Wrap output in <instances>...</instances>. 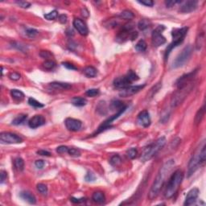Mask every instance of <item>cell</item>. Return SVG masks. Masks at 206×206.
Segmentation results:
<instances>
[{"mask_svg": "<svg viewBox=\"0 0 206 206\" xmlns=\"http://www.w3.org/2000/svg\"><path fill=\"white\" fill-rule=\"evenodd\" d=\"M11 44H12V47L17 48L18 50H20V51H22V52H26L27 51L26 47H25L24 45H22L21 44H19V43L13 42V43H11Z\"/></svg>", "mask_w": 206, "mask_h": 206, "instance_id": "obj_46", "label": "cell"}, {"mask_svg": "<svg viewBox=\"0 0 206 206\" xmlns=\"http://www.w3.org/2000/svg\"><path fill=\"white\" fill-rule=\"evenodd\" d=\"M92 200L97 204H102L106 200V196L102 192L98 191V192L93 193L92 196Z\"/></svg>", "mask_w": 206, "mask_h": 206, "instance_id": "obj_22", "label": "cell"}, {"mask_svg": "<svg viewBox=\"0 0 206 206\" xmlns=\"http://www.w3.org/2000/svg\"><path fill=\"white\" fill-rule=\"evenodd\" d=\"M127 106H125L124 103L122 102L121 101L119 100H114L111 102V107L114 110H117V111L120 110L121 109L124 108Z\"/></svg>", "mask_w": 206, "mask_h": 206, "instance_id": "obj_31", "label": "cell"}, {"mask_svg": "<svg viewBox=\"0 0 206 206\" xmlns=\"http://www.w3.org/2000/svg\"><path fill=\"white\" fill-rule=\"evenodd\" d=\"M20 197H21L23 200H24L27 202H28L29 204H32L34 205L36 202V196H35L32 193H30L28 191H23L20 193Z\"/></svg>", "mask_w": 206, "mask_h": 206, "instance_id": "obj_20", "label": "cell"}, {"mask_svg": "<svg viewBox=\"0 0 206 206\" xmlns=\"http://www.w3.org/2000/svg\"><path fill=\"white\" fill-rule=\"evenodd\" d=\"M16 3L22 8H28L31 7V3L28 2H25V1H17Z\"/></svg>", "mask_w": 206, "mask_h": 206, "instance_id": "obj_48", "label": "cell"}, {"mask_svg": "<svg viewBox=\"0 0 206 206\" xmlns=\"http://www.w3.org/2000/svg\"><path fill=\"white\" fill-rule=\"evenodd\" d=\"M165 30V27L164 25H159L152 32L151 35V42L154 47L158 48L159 46L164 44L166 43V39L163 36V32Z\"/></svg>", "mask_w": 206, "mask_h": 206, "instance_id": "obj_8", "label": "cell"}, {"mask_svg": "<svg viewBox=\"0 0 206 206\" xmlns=\"http://www.w3.org/2000/svg\"><path fill=\"white\" fill-rule=\"evenodd\" d=\"M180 3H181V1H170V0H168V1H166V2H165V4H166L167 7H172L175 4Z\"/></svg>", "mask_w": 206, "mask_h": 206, "instance_id": "obj_54", "label": "cell"}, {"mask_svg": "<svg viewBox=\"0 0 206 206\" xmlns=\"http://www.w3.org/2000/svg\"><path fill=\"white\" fill-rule=\"evenodd\" d=\"M65 127L69 130L71 131H77L82 128V122L78 119H73V118H68L64 121Z\"/></svg>", "mask_w": 206, "mask_h": 206, "instance_id": "obj_14", "label": "cell"}, {"mask_svg": "<svg viewBox=\"0 0 206 206\" xmlns=\"http://www.w3.org/2000/svg\"><path fill=\"white\" fill-rule=\"evenodd\" d=\"M140 4H143L147 7H152L154 5V2L151 0H144V1H139Z\"/></svg>", "mask_w": 206, "mask_h": 206, "instance_id": "obj_52", "label": "cell"}, {"mask_svg": "<svg viewBox=\"0 0 206 206\" xmlns=\"http://www.w3.org/2000/svg\"><path fill=\"white\" fill-rule=\"evenodd\" d=\"M62 64H63L64 67H65L66 69H70V70H77V67L74 66L73 64L69 63V62H63V63H62Z\"/></svg>", "mask_w": 206, "mask_h": 206, "instance_id": "obj_50", "label": "cell"}, {"mask_svg": "<svg viewBox=\"0 0 206 206\" xmlns=\"http://www.w3.org/2000/svg\"><path fill=\"white\" fill-rule=\"evenodd\" d=\"M193 85H194V83L193 82L188 85H185L184 87L179 88L177 90L176 92L173 94L172 100H171V105H172V107H176V106H180L186 98V97L188 96V93L191 92Z\"/></svg>", "mask_w": 206, "mask_h": 206, "instance_id": "obj_6", "label": "cell"}, {"mask_svg": "<svg viewBox=\"0 0 206 206\" xmlns=\"http://www.w3.org/2000/svg\"><path fill=\"white\" fill-rule=\"evenodd\" d=\"M196 74V70L191 72L189 73L185 74V75H183L182 77H180L179 79L177 80L176 82V86L177 87V89L184 87L185 85H188V84H189L191 82H193Z\"/></svg>", "mask_w": 206, "mask_h": 206, "instance_id": "obj_11", "label": "cell"}, {"mask_svg": "<svg viewBox=\"0 0 206 206\" xmlns=\"http://www.w3.org/2000/svg\"><path fill=\"white\" fill-rule=\"evenodd\" d=\"M145 87V85H134V86H131L130 85L129 87L126 88V89H123L119 93V96L120 97H122V98H127V97H130V96H132L135 93H137L142 90L143 88Z\"/></svg>", "mask_w": 206, "mask_h": 206, "instance_id": "obj_12", "label": "cell"}, {"mask_svg": "<svg viewBox=\"0 0 206 206\" xmlns=\"http://www.w3.org/2000/svg\"><path fill=\"white\" fill-rule=\"evenodd\" d=\"M135 49L139 52V53H143L147 49V43L143 40H140L139 42L135 45Z\"/></svg>", "mask_w": 206, "mask_h": 206, "instance_id": "obj_30", "label": "cell"}, {"mask_svg": "<svg viewBox=\"0 0 206 206\" xmlns=\"http://www.w3.org/2000/svg\"><path fill=\"white\" fill-rule=\"evenodd\" d=\"M175 165V161L173 159H170L165 162L163 166L160 167L159 171L158 174L156 176V180L154 181L153 185H151V188L150 189V192L148 193V198L149 200H154L156 199L158 195L159 194V192L163 188L164 183L166 181V179L168 176V175L171 172L172 169Z\"/></svg>", "mask_w": 206, "mask_h": 206, "instance_id": "obj_1", "label": "cell"}, {"mask_svg": "<svg viewBox=\"0 0 206 206\" xmlns=\"http://www.w3.org/2000/svg\"><path fill=\"white\" fill-rule=\"evenodd\" d=\"M50 86L53 89L56 90H66L71 88V85H69L68 83H64V82H52L50 83Z\"/></svg>", "mask_w": 206, "mask_h": 206, "instance_id": "obj_21", "label": "cell"}, {"mask_svg": "<svg viewBox=\"0 0 206 206\" xmlns=\"http://www.w3.org/2000/svg\"><path fill=\"white\" fill-rule=\"evenodd\" d=\"M40 55L43 58H50L51 56H53V54L51 53H49L48 51H41Z\"/></svg>", "mask_w": 206, "mask_h": 206, "instance_id": "obj_51", "label": "cell"}, {"mask_svg": "<svg viewBox=\"0 0 206 206\" xmlns=\"http://www.w3.org/2000/svg\"><path fill=\"white\" fill-rule=\"evenodd\" d=\"M85 179L87 182H93V181H94L96 180V176L93 172H88L86 176H85Z\"/></svg>", "mask_w": 206, "mask_h": 206, "instance_id": "obj_45", "label": "cell"}, {"mask_svg": "<svg viewBox=\"0 0 206 206\" xmlns=\"http://www.w3.org/2000/svg\"><path fill=\"white\" fill-rule=\"evenodd\" d=\"M192 53H193V47L191 45L186 46L183 49L182 52L177 56L176 58L173 61L172 64V69H177V68L184 66L186 62L190 59Z\"/></svg>", "mask_w": 206, "mask_h": 206, "instance_id": "obj_7", "label": "cell"}, {"mask_svg": "<svg viewBox=\"0 0 206 206\" xmlns=\"http://www.w3.org/2000/svg\"><path fill=\"white\" fill-rule=\"evenodd\" d=\"M183 178H184V173L180 169L176 170L172 174V176L168 180L167 188L165 189V193H164V196L166 198H172V196L176 193L180 185L182 183Z\"/></svg>", "mask_w": 206, "mask_h": 206, "instance_id": "obj_4", "label": "cell"}, {"mask_svg": "<svg viewBox=\"0 0 206 206\" xmlns=\"http://www.w3.org/2000/svg\"><path fill=\"white\" fill-rule=\"evenodd\" d=\"M120 17L123 19H126V20H130V19H134L135 15H134L132 11H130V10H124L123 11H122L121 14H120Z\"/></svg>", "mask_w": 206, "mask_h": 206, "instance_id": "obj_27", "label": "cell"}, {"mask_svg": "<svg viewBox=\"0 0 206 206\" xmlns=\"http://www.w3.org/2000/svg\"><path fill=\"white\" fill-rule=\"evenodd\" d=\"M72 103H73V105H74L75 106L81 107V106H84L87 104V100L84 98L76 97V98H73L72 99Z\"/></svg>", "mask_w": 206, "mask_h": 206, "instance_id": "obj_24", "label": "cell"}, {"mask_svg": "<svg viewBox=\"0 0 206 206\" xmlns=\"http://www.w3.org/2000/svg\"><path fill=\"white\" fill-rule=\"evenodd\" d=\"M36 188L38 192L41 193L42 195H46L48 193V187H47V185H44V184H38Z\"/></svg>", "mask_w": 206, "mask_h": 206, "instance_id": "obj_38", "label": "cell"}, {"mask_svg": "<svg viewBox=\"0 0 206 206\" xmlns=\"http://www.w3.org/2000/svg\"><path fill=\"white\" fill-rule=\"evenodd\" d=\"M82 15L85 18H87V17H89V16H90V13H89V11H88L86 8H82Z\"/></svg>", "mask_w": 206, "mask_h": 206, "instance_id": "obj_59", "label": "cell"}, {"mask_svg": "<svg viewBox=\"0 0 206 206\" xmlns=\"http://www.w3.org/2000/svg\"><path fill=\"white\" fill-rule=\"evenodd\" d=\"M137 153H138V151H137V150L135 149V148H130V149H129V150L127 151V156L129 159H135V157H136V156H137Z\"/></svg>", "mask_w": 206, "mask_h": 206, "instance_id": "obj_41", "label": "cell"}, {"mask_svg": "<svg viewBox=\"0 0 206 206\" xmlns=\"http://www.w3.org/2000/svg\"><path fill=\"white\" fill-rule=\"evenodd\" d=\"M131 83L132 82L128 79V77L127 76L117 77L116 79L114 81V87L117 88V89H121V90L129 87Z\"/></svg>", "mask_w": 206, "mask_h": 206, "instance_id": "obj_17", "label": "cell"}, {"mask_svg": "<svg viewBox=\"0 0 206 206\" xmlns=\"http://www.w3.org/2000/svg\"><path fill=\"white\" fill-rule=\"evenodd\" d=\"M73 24L76 30L79 32V34L82 36H87L89 33V29L83 20H82L81 19H74Z\"/></svg>", "mask_w": 206, "mask_h": 206, "instance_id": "obj_16", "label": "cell"}, {"mask_svg": "<svg viewBox=\"0 0 206 206\" xmlns=\"http://www.w3.org/2000/svg\"><path fill=\"white\" fill-rule=\"evenodd\" d=\"M69 148L66 146H60L56 148V152L59 154H64L68 153Z\"/></svg>", "mask_w": 206, "mask_h": 206, "instance_id": "obj_47", "label": "cell"}, {"mask_svg": "<svg viewBox=\"0 0 206 206\" xmlns=\"http://www.w3.org/2000/svg\"><path fill=\"white\" fill-rule=\"evenodd\" d=\"M37 154L42 156H51V153L49 151H45V150H40L37 151Z\"/></svg>", "mask_w": 206, "mask_h": 206, "instance_id": "obj_57", "label": "cell"}, {"mask_svg": "<svg viewBox=\"0 0 206 206\" xmlns=\"http://www.w3.org/2000/svg\"><path fill=\"white\" fill-rule=\"evenodd\" d=\"M43 65L45 69L47 70H52L55 68L56 63L53 61H51V60H48V61H45L43 64Z\"/></svg>", "mask_w": 206, "mask_h": 206, "instance_id": "obj_37", "label": "cell"}, {"mask_svg": "<svg viewBox=\"0 0 206 206\" xmlns=\"http://www.w3.org/2000/svg\"><path fill=\"white\" fill-rule=\"evenodd\" d=\"M99 90L98 89H90L88 90L86 92H85V94L89 97H91V98H93L95 96L98 95L99 94Z\"/></svg>", "mask_w": 206, "mask_h": 206, "instance_id": "obj_42", "label": "cell"}, {"mask_svg": "<svg viewBox=\"0 0 206 206\" xmlns=\"http://www.w3.org/2000/svg\"><path fill=\"white\" fill-rule=\"evenodd\" d=\"M0 176H1V184H3L7 180V172L2 170L0 172Z\"/></svg>", "mask_w": 206, "mask_h": 206, "instance_id": "obj_58", "label": "cell"}, {"mask_svg": "<svg viewBox=\"0 0 206 206\" xmlns=\"http://www.w3.org/2000/svg\"><path fill=\"white\" fill-rule=\"evenodd\" d=\"M204 40H205V35H204V32H201L199 33L198 37L196 39V49L199 50L201 49L202 45H203Z\"/></svg>", "mask_w": 206, "mask_h": 206, "instance_id": "obj_32", "label": "cell"}, {"mask_svg": "<svg viewBox=\"0 0 206 206\" xmlns=\"http://www.w3.org/2000/svg\"><path fill=\"white\" fill-rule=\"evenodd\" d=\"M14 165H15V167L18 171H23L24 168V159L22 158H16L15 160H14Z\"/></svg>", "mask_w": 206, "mask_h": 206, "instance_id": "obj_28", "label": "cell"}, {"mask_svg": "<svg viewBox=\"0 0 206 206\" xmlns=\"http://www.w3.org/2000/svg\"><path fill=\"white\" fill-rule=\"evenodd\" d=\"M96 110H97V111H98L99 114H106V112H107L106 102H103V101L100 102L98 103V106H97Z\"/></svg>", "mask_w": 206, "mask_h": 206, "instance_id": "obj_33", "label": "cell"}, {"mask_svg": "<svg viewBox=\"0 0 206 206\" xmlns=\"http://www.w3.org/2000/svg\"><path fill=\"white\" fill-rule=\"evenodd\" d=\"M138 121L139 122L140 125H142L143 127H148L151 125V118H150V114L148 111L143 110L140 112L138 115Z\"/></svg>", "mask_w": 206, "mask_h": 206, "instance_id": "obj_18", "label": "cell"}, {"mask_svg": "<svg viewBox=\"0 0 206 206\" xmlns=\"http://www.w3.org/2000/svg\"><path fill=\"white\" fill-rule=\"evenodd\" d=\"M27 115H26V114H19L12 120V124L15 125V126L24 124V122L27 121Z\"/></svg>", "mask_w": 206, "mask_h": 206, "instance_id": "obj_23", "label": "cell"}, {"mask_svg": "<svg viewBox=\"0 0 206 206\" xmlns=\"http://www.w3.org/2000/svg\"><path fill=\"white\" fill-rule=\"evenodd\" d=\"M121 158L119 157V156L118 155H115V156H112L110 159V164L112 165V166H117L119 165L120 163H121Z\"/></svg>", "mask_w": 206, "mask_h": 206, "instance_id": "obj_39", "label": "cell"}, {"mask_svg": "<svg viewBox=\"0 0 206 206\" xmlns=\"http://www.w3.org/2000/svg\"><path fill=\"white\" fill-rule=\"evenodd\" d=\"M68 153L71 156H74V157H77V156H81V151L78 149L76 148H69Z\"/></svg>", "mask_w": 206, "mask_h": 206, "instance_id": "obj_44", "label": "cell"}, {"mask_svg": "<svg viewBox=\"0 0 206 206\" xmlns=\"http://www.w3.org/2000/svg\"><path fill=\"white\" fill-rule=\"evenodd\" d=\"M165 143H166V138L163 136V137L158 139L156 142H154L153 143H151L143 149V152L140 156V160L143 162H147L150 160L161 150L162 148L164 147Z\"/></svg>", "mask_w": 206, "mask_h": 206, "instance_id": "obj_3", "label": "cell"}, {"mask_svg": "<svg viewBox=\"0 0 206 206\" xmlns=\"http://www.w3.org/2000/svg\"><path fill=\"white\" fill-rule=\"evenodd\" d=\"M70 201L74 204H81V203H83V202H85V198L77 199V198H74V197H72V198L70 199Z\"/></svg>", "mask_w": 206, "mask_h": 206, "instance_id": "obj_55", "label": "cell"}, {"mask_svg": "<svg viewBox=\"0 0 206 206\" xmlns=\"http://www.w3.org/2000/svg\"><path fill=\"white\" fill-rule=\"evenodd\" d=\"M126 76L128 77V79H129L131 82L139 80V76H138L137 74L135 73V72L132 71V70H130V71L127 73V74L126 75Z\"/></svg>", "mask_w": 206, "mask_h": 206, "instance_id": "obj_40", "label": "cell"}, {"mask_svg": "<svg viewBox=\"0 0 206 206\" xmlns=\"http://www.w3.org/2000/svg\"><path fill=\"white\" fill-rule=\"evenodd\" d=\"M11 97L15 99V100L19 101V102L24 100V97H25L24 93L22 92V91H20V90H11Z\"/></svg>", "mask_w": 206, "mask_h": 206, "instance_id": "obj_25", "label": "cell"}, {"mask_svg": "<svg viewBox=\"0 0 206 206\" xmlns=\"http://www.w3.org/2000/svg\"><path fill=\"white\" fill-rule=\"evenodd\" d=\"M188 27H181V28H176V29L172 31V42L168 45V47L167 48L166 51H165V54H164V59L165 60L167 59L171 51L174 48L177 47L178 45H180L184 41L185 36L188 33Z\"/></svg>", "mask_w": 206, "mask_h": 206, "instance_id": "obj_5", "label": "cell"}, {"mask_svg": "<svg viewBox=\"0 0 206 206\" xmlns=\"http://www.w3.org/2000/svg\"><path fill=\"white\" fill-rule=\"evenodd\" d=\"M28 104H29L30 106H32V107H35V108H43L44 106V104L40 103V102H38L35 98H30L28 99Z\"/></svg>", "mask_w": 206, "mask_h": 206, "instance_id": "obj_35", "label": "cell"}, {"mask_svg": "<svg viewBox=\"0 0 206 206\" xmlns=\"http://www.w3.org/2000/svg\"><path fill=\"white\" fill-rule=\"evenodd\" d=\"M44 18L46 19H48V20H53V19L57 18V16H58V11H56V10H53V11H52L51 12H49V13L44 14Z\"/></svg>", "mask_w": 206, "mask_h": 206, "instance_id": "obj_36", "label": "cell"}, {"mask_svg": "<svg viewBox=\"0 0 206 206\" xmlns=\"http://www.w3.org/2000/svg\"><path fill=\"white\" fill-rule=\"evenodd\" d=\"M45 119L42 115H35L30 119L28 122V126L32 129H36L37 127H40L45 124Z\"/></svg>", "mask_w": 206, "mask_h": 206, "instance_id": "obj_19", "label": "cell"}, {"mask_svg": "<svg viewBox=\"0 0 206 206\" xmlns=\"http://www.w3.org/2000/svg\"><path fill=\"white\" fill-rule=\"evenodd\" d=\"M127 106H126V107H124V108L121 109L120 110L117 111L116 114H114L113 116H111L110 118H109L108 119H106V121L104 122L101 125L100 127H98V131H96V132L94 133L93 135V136H94V135H98V134L101 133V132H102V131H103V130H105L108 129L109 127H110L111 123H112V122H114V120H115V119H118V118H119V117L120 116L121 114H123L125 111H126V110H127Z\"/></svg>", "mask_w": 206, "mask_h": 206, "instance_id": "obj_10", "label": "cell"}, {"mask_svg": "<svg viewBox=\"0 0 206 206\" xmlns=\"http://www.w3.org/2000/svg\"><path fill=\"white\" fill-rule=\"evenodd\" d=\"M67 19H68V18H67L66 15H61V16H59V21H60L61 24H66Z\"/></svg>", "mask_w": 206, "mask_h": 206, "instance_id": "obj_56", "label": "cell"}, {"mask_svg": "<svg viewBox=\"0 0 206 206\" xmlns=\"http://www.w3.org/2000/svg\"><path fill=\"white\" fill-rule=\"evenodd\" d=\"M205 141L202 143V146L196 149L195 153L193 154V157L189 161L188 168V177L193 176L196 170L205 162L206 151H205Z\"/></svg>", "mask_w": 206, "mask_h": 206, "instance_id": "obj_2", "label": "cell"}, {"mask_svg": "<svg viewBox=\"0 0 206 206\" xmlns=\"http://www.w3.org/2000/svg\"><path fill=\"white\" fill-rule=\"evenodd\" d=\"M22 138L11 132H2L0 134V142L3 144H15L22 143Z\"/></svg>", "mask_w": 206, "mask_h": 206, "instance_id": "obj_9", "label": "cell"}, {"mask_svg": "<svg viewBox=\"0 0 206 206\" xmlns=\"http://www.w3.org/2000/svg\"><path fill=\"white\" fill-rule=\"evenodd\" d=\"M39 32L36 29L34 28H26V34L27 36L30 38H34Z\"/></svg>", "mask_w": 206, "mask_h": 206, "instance_id": "obj_43", "label": "cell"}, {"mask_svg": "<svg viewBox=\"0 0 206 206\" xmlns=\"http://www.w3.org/2000/svg\"><path fill=\"white\" fill-rule=\"evenodd\" d=\"M20 77H21L20 74L18 73H16V72L11 73H10V75H9L10 79L13 80V81H18V80L20 79Z\"/></svg>", "mask_w": 206, "mask_h": 206, "instance_id": "obj_49", "label": "cell"}, {"mask_svg": "<svg viewBox=\"0 0 206 206\" xmlns=\"http://www.w3.org/2000/svg\"><path fill=\"white\" fill-rule=\"evenodd\" d=\"M83 73L88 77H94L98 73L97 69L93 66H88L85 68V69L83 70Z\"/></svg>", "mask_w": 206, "mask_h": 206, "instance_id": "obj_26", "label": "cell"}, {"mask_svg": "<svg viewBox=\"0 0 206 206\" xmlns=\"http://www.w3.org/2000/svg\"><path fill=\"white\" fill-rule=\"evenodd\" d=\"M199 196V189L196 188H194L193 189H191L188 193L186 198H185V201L184 203V205L185 206H189L193 205L196 203V199Z\"/></svg>", "mask_w": 206, "mask_h": 206, "instance_id": "obj_15", "label": "cell"}, {"mask_svg": "<svg viewBox=\"0 0 206 206\" xmlns=\"http://www.w3.org/2000/svg\"><path fill=\"white\" fill-rule=\"evenodd\" d=\"M35 166L37 168H39V169H42L44 166V162L41 160V159L36 160L35 162Z\"/></svg>", "mask_w": 206, "mask_h": 206, "instance_id": "obj_53", "label": "cell"}, {"mask_svg": "<svg viewBox=\"0 0 206 206\" xmlns=\"http://www.w3.org/2000/svg\"><path fill=\"white\" fill-rule=\"evenodd\" d=\"M151 22L149 21L148 19H142L141 21L139 22L138 24V27L139 29L141 30V31H144L147 28H148L149 27L151 26Z\"/></svg>", "mask_w": 206, "mask_h": 206, "instance_id": "obj_29", "label": "cell"}, {"mask_svg": "<svg viewBox=\"0 0 206 206\" xmlns=\"http://www.w3.org/2000/svg\"><path fill=\"white\" fill-rule=\"evenodd\" d=\"M197 6H198V2L197 1H195V0L186 1L180 7L179 11L184 14L190 13V12H193V11H195L196 9L197 8Z\"/></svg>", "mask_w": 206, "mask_h": 206, "instance_id": "obj_13", "label": "cell"}, {"mask_svg": "<svg viewBox=\"0 0 206 206\" xmlns=\"http://www.w3.org/2000/svg\"><path fill=\"white\" fill-rule=\"evenodd\" d=\"M205 115V106H202V108H201L197 112V114L196 115L195 118V122L196 124H198L201 122L202 119H203V116Z\"/></svg>", "mask_w": 206, "mask_h": 206, "instance_id": "obj_34", "label": "cell"}]
</instances>
